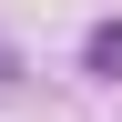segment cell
Segmentation results:
<instances>
[{"label":"cell","mask_w":122,"mask_h":122,"mask_svg":"<svg viewBox=\"0 0 122 122\" xmlns=\"http://www.w3.org/2000/svg\"><path fill=\"white\" fill-rule=\"evenodd\" d=\"M92 71H122V30H92Z\"/></svg>","instance_id":"6da1fadb"}]
</instances>
